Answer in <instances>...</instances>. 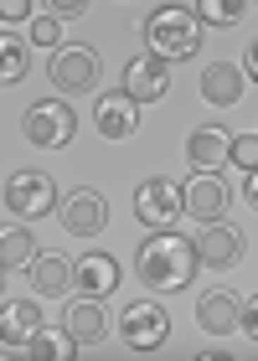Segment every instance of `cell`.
Returning a JSON list of instances; mask_svg holds the SVG:
<instances>
[{"label":"cell","instance_id":"cell-21","mask_svg":"<svg viewBox=\"0 0 258 361\" xmlns=\"http://www.w3.org/2000/svg\"><path fill=\"white\" fill-rule=\"evenodd\" d=\"M31 258H37L31 233H26V227H6V238H0V264H6V274H11V269H26Z\"/></svg>","mask_w":258,"mask_h":361},{"label":"cell","instance_id":"cell-25","mask_svg":"<svg viewBox=\"0 0 258 361\" xmlns=\"http://www.w3.org/2000/svg\"><path fill=\"white\" fill-rule=\"evenodd\" d=\"M31 42L57 47V16H37V21H31Z\"/></svg>","mask_w":258,"mask_h":361},{"label":"cell","instance_id":"cell-11","mask_svg":"<svg viewBox=\"0 0 258 361\" xmlns=\"http://www.w3.org/2000/svg\"><path fill=\"white\" fill-rule=\"evenodd\" d=\"M124 93L135 98V104L145 109V104H155V98H166L171 93V62L166 57H135L129 62V73H124Z\"/></svg>","mask_w":258,"mask_h":361},{"label":"cell","instance_id":"cell-5","mask_svg":"<svg viewBox=\"0 0 258 361\" xmlns=\"http://www.w3.org/2000/svg\"><path fill=\"white\" fill-rule=\"evenodd\" d=\"M99 78H104V62L93 47H62V52L52 57V88L57 93H68V98H83L99 88Z\"/></svg>","mask_w":258,"mask_h":361},{"label":"cell","instance_id":"cell-3","mask_svg":"<svg viewBox=\"0 0 258 361\" xmlns=\"http://www.w3.org/2000/svg\"><path fill=\"white\" fill-rule=\"evenodd\" d=\"M52 207H62V202H57V180L47 176V171H16L6 180V212H11V217L37 222Z\"/></svg>","mask_w":258,"mask_h":361},{"label":"cell","instance_id":"cell-20","mask_svg":"<svg viewBox=\"0 0 258 361\" xmlns=\"http://www.w3.org/2000/svg\"><path fill=\"white\" fill-rule=\"evenodd\" d=\"M21 356H37V361H47V356H52V361H73V356H78V341H73V331H37V336L21 346Z\"/></svg>","mask_w":258,"mask_h":361},{"label":"cell","instance_id":"cell-30","mask_svg":"<svg viewBox=\"0 0 258 361\" xmlns=\"http://www.w3.org/2000/svg\"><path fill=\"white\" fill-rule=\"evenodd\" d=\"M248 78H258V37L248 42Z\"/></svg>","mask_w":258,"mask_h":361},{"label":"cell","instance_id":"cell-15","mask_svg":"<svg viewBox=\"0 0 258 361\" xmlns=\"http://www.w3.org/2000/svg\"><path fill=\"white\" fill-rule=\"evenodd\" d=\"M233 155V135L228 129H217V124H202V129H191V140H186V160L197 171H222V160Z\"/></svg>","mask_w":258,"mask_h":361},{"label":"cell","instance_id":"cell-16","mask_svg":"<svg viewBox=\"0 0 258 361\" xmlns=\"http://www.w3.org/2000/svg\"><path fill=\"white\" fill-rule=\"evenodd\" d=\"M73 269H78V258H62V253H37L26 264V274H31V289L37 294H68L73 289Z\"/></svg>","mask_w":258,"mask_h":361},{"label":"cell","instance_id":"cell-6","mask_svg":"<svg viewBox=\"0 0 258 361\" xmlns=\"http://www.w3.org/2000/svg\"><path fill=\"white\" fill-rule=\"evenodd\" d=\"M181 191H176V180L166 176H150L145 186L135 191V217L150 227V233H176V217H181Z\"/></svg>","mask_w":258,"mask_h":361},{"label":"cell","instance_id":"cell-26","mask_svg":"<svg viewBox=\"0 0 258 361\" xmlns=\"http://www.w3.org/2000/svg\"><path fill=\"white\" fill-rule=\"evenodd\" d=\"M31 16V0H6V6H0V21H6V31L16 26V21H26Z\"/></svg>","mask_w":258,"mask_h":361},{"label":"cell","instance_id":"cell-13","mask_svg":"<svg viewBox=\"0 0 258 361\" xmlns=\"http://www.w3.org/2000/svg\"><path fill=\"white\" fill-rule=\"evenodd\" d=\"M238 320H243V294L207 289L202 300H197V325H202L207 336H228V331H238Z\"/></svg>","mask_w":258,"mask_h":361},{"label":"cell","instance_id":"cell-7","mask_svg":"<svg viewBox=\"0 0 258 361\" xmlns=\"http://www.w3.org/2000/svg\"><path fill=\"white\" fill-rule=\"evenodd\" d=\"M119 336H124L129 351H155V346H166L171 320H166V310H160V305L135 300V305H124V315H119Z\"/></svg>","mask_w":258,"mask_h":361},{"label":"cell","instance_id":"cell-12","mask_svg":"<svg viewBox=\"0 0 258 361\" xmlns=\"http://www.w3.org/2000/svg\"><path fill=\"white\" fill-rule=\"evenodd\" d=\"M93 129H99L104 140H135V129H140V104H135L124 88H119V93H104L99 109H93Z\"/></svg>","mask_w":258,"mask_h":361},{"label":"cell","instance_id":"cell-14","mask_svg":"<svg viewBox=\"0 0 258 361\" xmlns=\"http://www.w3.org/2000/svg\"><path fill=\"white\" fill-rule=\"evenodd\" d=\"M73 289L88 294V300H109V294L119 289V258L109 253H83L73 269Z\"/></svg>","mask_w":258,"mask_h":361},{"label":"cell","instance_id":"cell-10","mask_svg":"<svg viewBox=\"0 0 258 361\" xmlns=\"http://www.w3.org/2000/svg\"><path fill=\"white\" fill-rule=\"evenodd\" d=\"M57 217H62V227H68L73 238H93V233H104L109 227V202L99 191H68L62 196V207H57Z\"/></svg>","mask_w":258,"mask_h":361},{"label":"cell","instance_id":"cell-1","mask_svg":"<svg viewBox=\"0 0 258 361\" xmlns=\"http://www.w3.org/2000/svg\"><path fill=\"white\" fill-rule=\"evenodd\" d=\"M140 279L150 289H186L191 279H197V248H191V243L181 238V233H150V243H145L140 248Z\"/></svg>","mask_w":258,"mask_h":361},{"label":"cell","instance_id":"cell-9","mask_svg":"<svg viewBox=\"0 0 258 361\" xmlns=\"http://www.w3.org/2000/svg\"><path fill=\"white\" fill-rule=\"evenodd\" d=\"M191 248H197L202 269H238V264H243V233L228 227V222H207Z\"/></svg>","mask_w":258,"mask_h":361},{"label":"cell","instance_id":"cell-29","mask_svg":"<svg viewBox=\"0 0 258 361\" xmlns=\"http://www.w3.org/2000/svg\"><path fill=\"white\" fill-rule=\"evenodd\" d=\"M243 196H248V207L258 212V171H248V180H243Z\"/></svg>","mask_w":258,"mask_h":361},{"label":"cell","instance_id":"cell-27","mask_svg":"<svg viewBox=\"0 0 258 361\" xmlns=\"http://www.w3.org/2000/svg\"><path fill=\"white\" fill-rule=\"evenodd\" d=\"M238 325L248 331V341H258V294H253V300H243V320H238Z\"/></svg>","mask_w":258,"mask_h":361},{"label":"cell","instance_id":"cell-19","mask_svg":"<svg viewBox=\"0 0 258 361\" xmlns=\"http://www.w3.org/2000/svg\"><path fill=\"white\" fill-rule=\"evenodd\" d=\"M68 331H73L78 346H99L104 341V305L88 300V294L78 305H68Z\"/></svg>","mask_w":258,"mask_h":361},{"label":"cell","instance_id":"cell-17","mask_svg":"<svg viewBox=\"0 0 258 361\" xmlns=\"http://www.w3.org/2000/svg\"><path fill=\"white\" fill-rule=\"evenodd\" d=\"M202 98H207L212 109L238 104V98H243V73H238L233 62H212V68L202 73Z\"/></svg>","mask_w":258,"mask_h":361},{"label":"cell","instance_id":"cell-24","mask_svg":"<svg viewBox=\"0 0 258 361\" xmlns=\"http://www.w3.org/2000/svg\"><path fill=\"white\" fill-rule=\"evenodd\" d=\"M233 160L243 171H258V135H233Z\"/></svg>","mask_w":258,"mask_h":361},{"label":"cell","instance_id":"cell-2","mask_svg":"<svg viewBox=\"0 0 258 361\" xmlns=\"http://www.w3.org/2000/svg\"><path fill=\"white\" fill-rule=\"evenodd\" d=\"M145 37H150V52L155 57H197V47H202V21H197V11H181V6H160L150 16V26H145Z\"/></svg>","mask_w":258,"mask_h":361},{"label":"cell","instance_id":"cell-28","mask_svg":"<svg viewBox=\"0 0 258 361\" xmlns=\"http://www.w3.org/2000/svg\"><path fill=\"white\" fill-rule=\"evenodd\" d=\"M57 21H68V16H83V0H62V6H52Z\"/></svg>","mask_w":258,"mask_h":361},{"label":"cell","instance_id":"cell-18","mask_svg":"<svg viewBox=\"0 0 258 361\" xmlns=\"http://www.w3.org/2000/svg\"><path fill=\"white\" fill-rule=\"evenodd\" d=\"M37 331H42V310L31 300H6V356L21 351Z\"/></svg>","mask_w":258,"mask_h":361},{"label":"cell","instance_id":"cell-4","mask_svg":"<svg viewBox=\"0 0 258 361\" xmlns=\"http://www.w3.org/2000/svg\"><path fill=\"white\" fill-rule=\"evenodd\" d=\"M21 129H26V140L37 145V150H62V145L78 135V114L62 104V98H42V104L26 109Z\"/></svg>","mask_w":258,"mask_h":361},{"label":"cell","instance_id":"cell-23","mask_svg":"<svg viewBox=\"0 0 258 361\" xmlns=\"http://www.w3.org/2000/svg\"><path fill=\"white\" fill-rule=\"evenodd\" d=\"M0 78H6V83H16V78H26V47L21 42H11V31H6V47H0Z\"/></svg>","mask_w":258,"mask_h":361},{"label":"cell","instance_id":"cell-22","mask_svg":"<svg viewBox=\"0 0 258 361\" xmlns=\"http://www.w3.org/2000/svg\"><path fill=\"white\" fill-rule=\"evenodd\" d=\"M243 11H248L243 0H222V6H217V0H202V6H197V21H212V26H233V21H238Z\"/></svg>","mask_w":258,"mask_h":361},{"label":"cell","instance_id":"cell-8","mask_svg":"<svg viewBox=\"0 0 258 361\" xmlns=\"http://www.w3.org/2000/svg\"><path fill=\"white\" fill-rule=\"evenodd\" d=\"M228 202H233V191H228V180H222L217 171H197V180H186V191H181V207H186L202 227H207V222H222Z\"/></svg>","mask_w":258,"mask_h":361}]
</instances>
